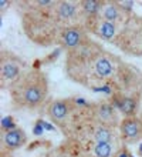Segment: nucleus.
Here are the masks:
<instances>
[{
    "instance_id": "16",
    "label": "nucleus",
    "mask_w": 142,
    "mask_h": 157,
    "mask_svg": "<svg viewBox=\"0 0 142 157\" xmlns=\"http://www.w3.org/2000/svg\"><path fill=\"white\" fill-rule=\"evenodd\" d=\"M114 157H129V154H128V151H126L125 149H122L121 151H118V153L115 154Z\"/></svg>"
},
{
    "instance_id": "12",
    "label": "nucleus",
    "mask_w": 142,
    "mask_h": 157,
    "mask_svg": "<svg viewBox=\"0 0 142 157\" xmlns=\"http://www.w3.org/2000/svg\"><path fill=\"white\" fill-rule=\"evenodd\" d=\"M94 137H95L97 143H110L112 140V132L107 126H100L94 133Z\"/></svg>"
},
{
    "instance_id": "1",
    "label": "nucleus",
    "mask_w": 142,
    "mask_h": 157,
    "mask_svg": "<svg viewBox=\"0 0 142 157\" xmlns=\"http://www.w3.org/2000/svg\"><path fill=\"white\" fill-rule=\"evenodd\" d=\"M10 91L16 106L24 109H37L44 103L47 97V80L40 71H30L24 77H20Z\"/></svg>"
},
{
    "instance_id": "4",
    "label": "nucleus",
    "mask_w": 142,
    "mask_h": 157,
    "mask_svg": "<svg viewBox=\"0 0 142 157\" xmlns=\"http://www.w3.org/2000/svg\"><path fill=\"white\" fill-rule=\"evenodd\" d=\"M121 136L126 141H138L142 139V121L138 117H125L119 124Z\"/></svg>"
},
{
    "instance_id": "5",
    "label": "nucleus",
    "mask_w": 142,
    "mask_h": 157,
    "mask_svg": "<svg viewBox=\"0 0 142 157\" xmlns=\"http://www.w3.org/2000/svg\"><path fill=\"white\" fill-rule=\"evenodd\" d=\"M73 110V103L70 100H54L47 107V114L51 119V121L57 123L64 120Z\"/></svg>"
},
{
    "instance_id": "13",
    "label": "nucleus",
    "mask_w": 142,
    "mask_h": 157,
    "mask_svg": "<svg viewBox=\"0 0 142 157\" xmlns=\"http://www.w3.org/2000/svg\"><path fill=\"white\" fill-rule=\"evenodd\" d=\"M102 16H104V20L107 21H115L119 19V9L117 7V3H110L107 4L104 10H102Z\"/></svg>"
},
{
    "instance_id": "11",
    "label": "nucleus",
    "mask_w": 142,
    "mask_h": 157,
    "mask_svg": "<svg viewBox=\"0 0 142 157\" xmlns=\"http://www.w3.org/2000/svg\"><path fill=\"white\" fill-rule=\"evenodd\" d=\"M98 119L101 121H112L117 119L115 116V109L110 104H102L98 109Z\"/></svg>"
},
{
    "instance_id": "2",
    "label": "nucleus",
    "mask_w": 142,
    "mask_h": 157,
    "mask_svg": "<svg viewBox=\"0 0 142 157\" xmlns=\"http://www.w3.org/2000/svg\"><path fill=\"white\" fill-rule=\"evenodd\" d=\"M21 62L12 54H2L0 60V71H2V83L3 86L6 83H12V86L20 78L21 73Z\"/></svg>"
},
{
    "instance_id": "15",
    "label": "nucleus",
    "mask_w": 142,
    "mask_h": 157,
    "mask_svg": "<svg viewBox=\"0 0 142 157\" xmlns=\"http://www.w3.org/2000/svg\"><path fill=\"white\" fill-rule=\"evenodd\" d=\"M94 151L97 157H111L112 149H111L110 143H97L94 147Z\"/></svg>"
},
{
    "instance_id": "6",
    "label": "nucleus",
    "mask_w": 142,
    "mask_h": 157,
    "mask_svg": "<svg viewBox=\"0 0 142 157\" xmlns=\"http://www.w3.org/2000/svg\"><path fill=\"white\" fill-rule=\"evenodd\" d=\"M3 140L9 149H17L26 143V133L21 128H10L6 132Z\"/></svg>"
},
{
    "instance_id": "8",
    "label": "nucleus",
    "mask_w": 142,
    "mask_h": 157,
    "mask_svg": "<svg viewBox=\"0 0 142 157\" xmlns=\"http://www.w3.org/2000/svg\"><path fill=\"white\" fill-rule=\"evenodd\" d=\"M117 107L126 117H134L135 112H137V107H138V101L134 97H122V99L118 100Z\"/></svg>"
},
{
    "instance_id": "9",
    "label": "nucleus",
    "mask_w": 142,
    "mask_h": 157,
    "mask_svg": "<svg viewBox=\"0 0 142 157\" xmlns=\"http://www.w3.org/2000/svg\"><path fill=\"white\" fill-rule=\"evenodd\" d=\"M56 12L57 16L63 19V20L71 19L74 16V13H75V4L68 3V2H60V3H57Z\"/></svg>"
},
{
    "instance_id": "14",
    "label": "nucleus",
    "mask_w": 142,
    "mask_h": 157,
    "mask_svg": "<svg viewBox=\"0 0 142 157\" xmlns=\"http://www.w3.org/2000/svg\"><path fill=\"white\" fill-rule=\"evenodd\" d=\"M81 6L84 9L85 13H88V14H97L100 10L102 9L104 3L101 2H95V0H87V2H81Z\"/></svg>"
},
{
    "instance_id": "10",
    "label": "nucleus",
    "mask_w": 142,
    "mask_h": 157,
    "mask_svg": "<svg viewBox=\"0 0 142 157\" xmlns=\"http://www.w3.org/2000/svg\"><path fill=\"white\" fill-rule=\"evenodd\" d=\"M98 34H100V37L107 39V40L112 39L114 34H115V26H114V23L107 21V20H101L100 25H98Z\"/></svg>"
},
{
    "instance_id": "3",
    "label": "nucleus",
    "mask_w": 142,
    "mask_h": 157,
    "mask_svg": "<svg viewBox=\"0 0 142 157\" xmlns=\"http://www.w3.org/2000/svg\"><path fill=\"white\" fill-rule=\"evenodd\" d=\"M60 40H61V44L64 47H67L70 50H75L87 43V36H85V32L82 30V27L73 26V27L65 29L61 33Z\"/></svg>"
},
{
    "instance_id": "7",
    "label": "nucleus",
    "mask_w": 142,
    "mask_h": 157,
    "mask_svg": "<svg viewBox=\"0 0 142 157\" xmlns=\"http://www.w3.org/2000/svg\"><path fill=\"white\" fill-rule=\"evenodd\" d=\"M94 67V73H95V76L97 77H108V76L112 73V64H111V62L108 60V59L105 57V56H102V54H100L97 57V60H95V63L93 64Z\"/></svg>"
}]
</instances>
